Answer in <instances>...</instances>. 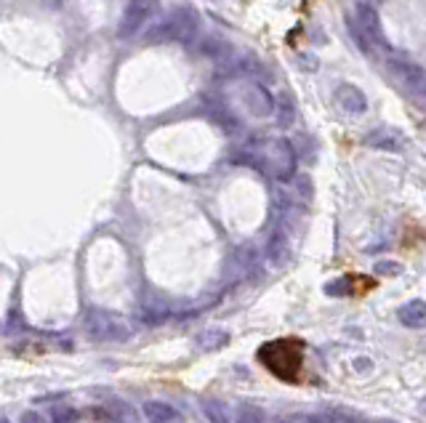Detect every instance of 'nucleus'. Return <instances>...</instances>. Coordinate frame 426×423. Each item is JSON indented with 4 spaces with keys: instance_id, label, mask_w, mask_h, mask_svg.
Here are the masks:
<instances>
[{
    "instance_id": "f257e3e1",
    "label": "nucleus",
    "mask_w": 426,
    "mask_h": 423,
    "mask_svg": "<svg viewBox=\"0 0 426 423\" xmlns=\"http://www.w3.org/2000/svg\"><path fill=\"white\" fill-rule=\"evenodd\" d=\"M258 362L282 381H296L301 362H304V343L296 339L269 341L258 349Z\"/></svg>"
},
{
    "instance_id": "f03ea898",
    "label": "nucleus",
    "mask_w": 426,
    "mask_h": 423,
    "mask_svg": "<svg viewBox=\"0 0 426 423\" xmlns=\"http://www.w3.org/2000/svg\"><path fill=\"white\" fill-rule=\"evenodd\" d=\"M400 322L405 327H424L426 325V301H411L400 306Z\"/></svg>"
},
{
    "instance_id": "7ed1b4c3",
    "label": "nucleus",
    "mask_w": 426,
    "mask_h": 423,
    "mask_svg": "<svg viewBox=\"0 0 426 423\" xmlns=\"http://www.w3.org/2000/svg\"><path fill=\"white\" fill-rule=\"evenodd\" d=\"M394 72L402 75L405 85L413 91V94H426V75L418 70V67H411V64H394Z\"/></svg>"
},
{
    "instance_id": "20e7f679",
    "label": "nucleus",
    "mask_w": 426,
    "mask_h": 423,
    "mask_svg": "<svg viewBox=\"0 0 426 423\" xmlns=\"http://www.w3.org/2000/svg\"><path fill=\"white\" fill-rule=\"evenodd\" d=\"M339 101H341V107H346V112H363V109H365V99H363V94H360L357 88H352V85L339 88Z\"/></svg>"
},
{
    "instance_id": "39448f33",
    "label": "nucleus",
    "mask_w": 426,
    "mask_h": 423,
    "mask_svg": "<svg viewBox=\"0 0 426 423\" xmlns=\"http://www.w3.org/2000/svg\"><path fill=\"white\" fill-rule=\"evenodd\" d=\"M237 423H264V412L253 405H243L237 410Z\"/></svg>"
},
{
    "instance_id": "423d86ee",
    "label": "nucleus",
    "mask_w": 426,
    "mask_h": 423,
    "mask_svg": "<svg viewBox=\"0 0 426 423\" xmlns=\"http://www.w3.org/2000/svg\"><path fill=\"white\" fill-rule=\"evenodd\" d=\"M146 415H149L155 423H165L173 418V410L165 408V405H146Z\"/></svg>"
},
{
    "instance_id": "0eeeda50",
    "label": "nucleus",
    "mask_w": 426,
    "mask_h": 423,
    "mask_svg": "<svg viewBox=\"0 0 426 423\" xmlns=\"http://www.w3.org/2000/svg\"><path fill=\"white\" fill-rule=\"evenodd\" d=\"M227 343V333L224 330H208V349H216V346H224Z\"/></svg>"
},
{
    "instance_id": "6e6552de",
    "label": "nucleus",
    "mask_w": 426,
    "mask_h": 423,
    "mask_svg": "<svg viewBox=\"0 0 426 423\" xmlns=\"http://www.w3.org/2000/svg\"><path fill=\"white\" fill-rule=\"evenodd\" d=\"M206 408H208V412H211V421H213V423H230V421H227V412H224V408H221V405H216V402H208Z\"/></svg>"
},
{
    "instance_id": "1a4fd4ad",
    "label": "nucleus",
    "mask_w": 426,
    "mask_h": 423,
    "mask_svg": "<svg viewBox=\"0 0 426 423\" xmlns=\"http://www.w3.org/2000/svg\"><path fill=\"white\" fill-rule=\"evenodd\" d=\"M376 272L378 274H400V264H391V261H381V264H376Z\"/></svg>"
},
{
    "instance_id": "9d476101",
    "label": "nucleus",
    "mask_w": 426,
    "mask_h": 423,
    "mask_svg": "<svg viewBox=\"0 0 426 423\" xmlns=\"http://www.w3.org/2000/svg\"><path fill=\"white\" fill-rule=\"evenodd\" d=\"M354 367H357V370H370L373 365H370V360H354Z\"/></svg>"
},
{
    "instance_id": "9b49d317",
    "label": "nucleus",
    "mask_w": 426,
    "mask_h": 423,
    "mask_svg": "<svg viewBox=\"0 0 426 423\" xmlns=\"http://www.w3.org/2000/svg\"><path fill=\"white\" fill-rule=\"evenodd\" d=\"M304 423H325L322 418H317V415H312V418H304Z\"/></svg>"
},
{
    "instance_id": "f8f14e48",
    "label": "nucleus",
    "mask_w": 426,
    "mask_h": 423,
    "mask_svg": "<svg viewBox=\"0 0 426 423\" xmlns=\"http://www.w3.org/2000/svg\"><path fill=\"white\" fill-rule=\"evenodd\" d=\"M421 412H424V415H426V399H424V402H421Z\"/></svg>"
}]
</instances>
